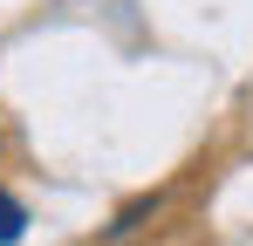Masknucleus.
Here are the masks:
<instances>
[{
  "instance_id": "1",
  "label": "nucleus",
  "mask_w": 253,
  "mask_h": 246,
  "mask_svg": "<svg viewBox=\"0 0 253 246\" xmlns=\"http://www.w3.org/2000/svg\"><path fill=\"white\" fill-rule=\"evenodd\" d=\"M21 226H28L21 199H14V192H0V246H14V240H21Z\"/></svg>"
}]
</instances>
